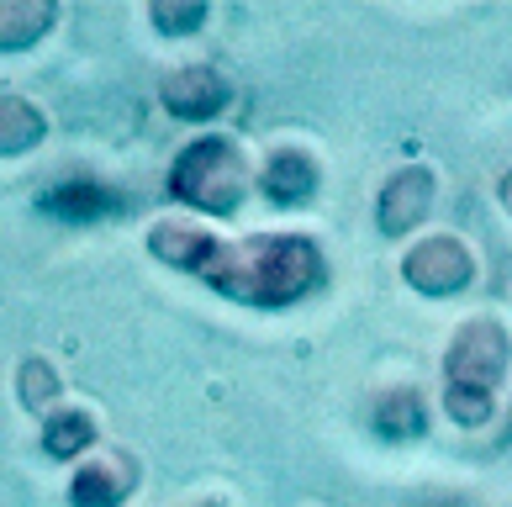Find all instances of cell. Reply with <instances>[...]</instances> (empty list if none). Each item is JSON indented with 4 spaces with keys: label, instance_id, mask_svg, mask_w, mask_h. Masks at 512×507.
I'll return each instance as SVG.
<instances>
[{
    "label": "cell",
    "instance_id": "1",
    "mask_svg": "<svg viewBox=\"0 0 512 507\" xmlns=\"http://www.w3.org/2000/svg\"><path fill=\"white\" fill-rule=\"evenodd\" d=\"M206 286H217L233 302L249 307H291L322 286V249L296 233H264L243 243H217L212 265L201 270Z\"/></svg>",
    "mask_w": 512,
    "mask_h": 507
},
{
    "label": "cell",
    "instance_id": "2",
    "mask_svg": "<svg viewBox=\"0 0 512 507\" xmlns=\"http://www.w3.org/2000/svg\"><path fill=\"white\" fill-rule=\"evenodd\" d=\"M169 191H175L185 206H196V212L233 217L243 206V196H249V169H243L233 143L201 138L175 159V169H169Z\"/></svg>",
    "mask_w": 512,
    "mask_h": 507
},
{
    "label": "cell",
    "instance_id": "3",
    "mask_svg": "<svg viewBox=\"0 0 512 507\" xmlns=\"http://www.w3.org/2000/svg\"><path fill=\"white\" fill-rule=\"evenodd\" d=\"M502 370H507V333L497 323L481 317V323H465L454 333V344L444 354L449 386H470V391H491V397H497Z\"/></svg>",
    "mask_w": 512,
    "mask_h": 507
},
{
    "label": "cell",
    "instance_id": "4",
    "mask_svg": "<svg viewBox=\"0 0 512 507\" xmlns=\"http://www.w3.org/2000/svg\"><path fill=\"white\" fill-rule=\"evenodd\" d=\"M402 280L423 296H454L476 280V254L460 238H428L402 259Z\"/></svg>",
    "mask_w": 512,
    "mask_h": 507
},
{
    "label": "cell",
    "instance_id": "5",
    "mask_svg": "<svg viewBox=\"0 0 512 507\" xmlns=\"http://www.w3.org/2000/svg\"><path fill=\"white\" fill-rule=\"evenodd\" d=\"M159 96H164V111H169V117H180V122H212L217 111L233 101V90H227V80H222L217 69L191 64V69L164 74Z\"/></svg>",
    "mask_w": 512,
    "mask_h": 507
},
{
    "label": "cell",
    "instance_id": "6",
    "mask_svg": "<svg viewBox=\"0 0 512 507\" xmlns=\"http://www.w3.org/2000/svg\"><path fill=\"white\" fill-rule=\"evenodd\" d=\"M428 206H433V169L412 164V169H402V175L386 180L381 201H375V222H381L386 238H396V233L417 228V222L428 217Z\"/></svg>",
    "mask_w": 512,
    "mask_h": 507
},
{
    "label": "cell",
    "instance_id": "7",
    "mask_svg": "<svg viewBox=\"0 0 512 507\" xmlns=\"http://www.w3.org/2000/svg\"><path fill=\"white\" fill-rule=\"evenodd\" d=\"M138 486V465L122 460V455H101L90 460L85 471H74L69 481V502L74 507H122Z\"/></svg>",
    "mask_w": 512,
    "mask_h": 507
},
{
    "label": "cell",
    "instance_id": "8",
    "mask_svg": "<svg viewBox=\"0 0 512 507\" xmlns=\"http://www.w3.org/2000/svg\"><path fill=\"white\" fill-rule=\"evenodd\" d=\"M37 206L59 222H96V217L122 212V196L96 185V180H64V185H53V191L37 196Z\"/></svg>",
    "mask_w": 512,
    "mask_h": 507
},
{
    "label": "cell",
    "instance_id": "9",
    "mask_svg": "<svg viewBox=\"0 0 512 507\" xmlns=\"http://www.w3.org/2000/svg\"><path fill=\"white\" fill-rule=\"evenodd\" d=\"M259 191L270 196L275 206H301L317 191V164L301 148H280V154L259 169Z\"/></svg>",
    "mask_w": 512,
    "mask_h": 507
},
{
    "label": "cell",
    "instance_id": "10",
    "mask_svg": "<svg viewBox=\"0 0 512 507\" xmlns=\"http://www.w3.org/2000/svg\"><path fill=\"white\" fill-rule=\"evenodd\" d=\"M148 249H154V259H164V265L201 275L217 254V238L206 228H191V222H159V228L148 233Z\"/></svg>",
    "mask_w": 512,
    "mask_h": 507
},
{
    "label": "cell",
    "instance_id": "11",
    "mask_svg": "<svg viewBox=\"0 0 512 507\" xmlns=\"http://www.w3.org/2000/svg\"><path fill=\"white\" fill-rule=\"evenodd\" d=\"M59 22L53 0H0V53H22Z\"/></svg>",
    "mask_w": 512,
    "mask_h": 507
},
{
    "label": "cell",
    "instance_id": "12",
    "mask_svg": "<svg viewBox=\"0 0 512 507\" xmlns=\"http://www.w3.org/2000/svg\"><path fill=\"white\" fill-rule=\"evenodd\" d=\"M43 133H48V122H43V111H37L32 101L0 96V159L37 148V143H43Z\"/></svg>",
    "mask_w": 512,
    "mask_h": 507
},
{
    "label": "cell",
    "instance_id": "13",
    "mask_svg": "<svg viewBox=\"0 0 512 507\" xmlns=\"http://www.w3.org/2000/svg\"><path fill=\"white\" fill-rule=\"evenodd\" d=\"M423 428H428V412L412 386H396L375 402V434L381 439H417Z\"/></svg>",
    "mask_w": 512,
    "mask_h": 507
},
{
    "label": "cell",
    "instance_id": "14",
    "mask_svg": "<svg viewBox=\"0 0 512 507\" xmlns=\"http://www.w3.org/2000/svg\"><path fill=\"white\" fill-rule=\"evenodd\" d=\"M90 439H96V418H90V412H59V418L43 428V449L53 460H74L80 449H90Z\"/></svg>",
    "mask_w": 512,
    "mask_h": 507
},
{
    "label": "cell",
    "instance_id": "15",
    "mask_svg": "<svg viewBox=\"0 0 512 507\" xmlns=\"http://www.w3.org/2000/svg\"><path fill=\"white\" fill-rule=\"evenodd\" d=\"M148 16H154V27L164 37H185V32H196L206 22V0H154Z\"/></svg>",
    "mask_w": 512,
    "mask_h": 507
},
{
    "label": "cell",
    "instance_id": "16",
    "mask_svg": "<svg viewBox=\"0 0 512 507\" xmlns=\"http://www.w3.org/2000/svg\"><path fill=\"white\" fill-rule=\"evenodd\" d=\"M444 412L460 428H481L491 418V391H470V386H449L444 391Z\"/></svg>",
    "mask_w": 512,
    "mask_h": 507
},
{
    "label": "cell",
    "instance_id": "17",
    "mask_svg": "<svg viewBox=\"0 0 512 507\" xmlns=\"http://www.w3.org/2000/svg\"><path fill=\"white\" fill-rule=\"evenodd\" d=\"M59 397V375H53L43 360H27L22 365V402L32 412H48V402Z\"/></svg>",
    "mask_w": 512,
    "mask_h": 507
}]
</instances>
